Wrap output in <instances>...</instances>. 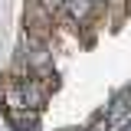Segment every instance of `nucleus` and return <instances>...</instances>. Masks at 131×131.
Listing matches in <instances>:
<instances>
[{"label":"nucleus","instance_id":"5","mask_svg":"<svg viewBox=\"0 0 131 131\" xmlns=\"http://www.w3.org/2000/svg\"><path fill=\"white\" fill-rule=\"evenodd\" d=\"M82 131H112V125L105 121V115H102V112H95L92 118H89V125H85Z\"/></svg>","mask_w":131,"mask_h":131},{"label":"nucleus","instance_id":"6","mask_svg":"<svg viewBox=\"0 0 131 131\" xmlns=\"http://www.w3.org/2000/svg\"><path fill=\"white\" fill-rule=\"evenodd\" d=\"M36 3H39V7H43V10H46L52 20H59V13H62V3H66V0H36Z\"/></svg>","mask_w":131,"mask_h":131},{"label":"nucleus","instance_id":"9","mask_svg":"<svg viewBox=\"0 0 131 131\" xmlns=\"http://www.w3.org/2000/svg\"><path fill=\"white\" fill-rule=\"evenodd\" d=\"M62 131H82V128H62Z\"/></svg>","mask_w":131,"mask_h":131},{"label":"nucleus","instance_id":"2","mask_svg":"<svg viewBox=\"0 0 131 131\" xmlns=\"http://www.w3.org/2000/svg\"><path fill=\"white\" fill-rule=\"evenodd\" d=\"M16 89H20V102H23V108H30V112H39L43 115V108H46L49 102V89L43 79H36V75H26V79H13Z\"/></svg>","mask_w":131,"mask_h":131},{"label":"nucleus","instance_id":"4","mask_svg":"<svg viewBox=\"0 0 131 131\" xmlns=\"http://www.w3.org/2000/svg\"><path fill=\"white\" fill-rule=\"evenodd\" d=\"M3 118H7L10 131H39V125H43V115H39V112H30V108L3 112Z\"/></svg>","mask_w":131,"mask_h":131},{"label":"nucleus","instance_id":"7","mask_svg":"<svg viewBox=\"0 0 131 131\" xmlns=\"http://www.w3.org/2000/svg\"><path fill=\"white\" fill-rule=\"evenodd\" d=\"M115 131H131V115L125 118V121H121V125H115Z\"/></svg>","mask_w":131,"mask_h":131},{"label":"nucleus","instance_id":"8","mask_svg":"<svg viewBox=\"0 0 131 131\" xmlns=\"http://www.w3.org/2000/svg\"><path fill=\"white\" fill-rule=\"evenodd\" d=\"M92 3H95L98 10H105V3H108V0H92Z\"/></svg>","mask_w":131,"mask_h":131},{"label":"nucleus","instance_id":"1","mask_svg":"<svg viewBox=\"0 0 131 131\" xmlns=\"http://www.w3.org/2000/svg\"><path fill=\"white\" fill-rule=\"evenodd\" d=\"M98 13H102V10H98L92 0H66L59 20H62L69 30H85V26H92V23H95Z\"/></svg>","mask_w":131,"mask_h":131},{"label":"nucleus","instance_id":"3","mask_svg":"<svg viewBox=\"0 0 131 131\" xmlns=\"http://www.w3.org/2000/svg\"><path fill=\"white\" fill-rule=\"evenodd\" d=\"M98 112L105 115V121H108L112 131H115V125H121V121L131 115V98H128V92H125V89H115L112 95H108V102H105Z\"/></svg>","mask_w":131,"mask_h":131}]
</instances>
